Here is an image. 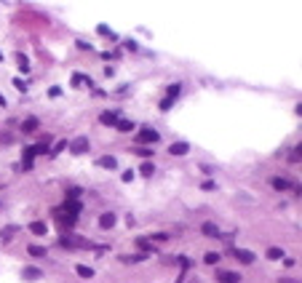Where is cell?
<instances>
[{"label": "cell", "instance_id": "obj_1", "mask_svg": "<svg viewBox=\"0 0 302 283\" xmlns=\"http://www.w3.org/2000/svg\"><path fill=\"white\" fill-rule=\"evenodd\" d=\"M59 243H62L64 248H91V243L83 241V238H62Z\"/></svg>", "mask_w": 302, "mask_h": 283}, {"label": "cell", "instance_id": "obj_2", "mask_svg": "<svg viewBox=\"0 0 302 283\" xmlns=\"http://www.w3.org/2000/svg\"><path fill=\"white\" fill-rule=\"evenodd\" d=\"M230 254H233L238 262H244V265H252V262H254V254L246 251V248H230Z\"/></svg>", "mask_w": 302, "mask_h": 283}, {"label": "cell", "instance_id": "obj_3", "mask_svg": "<svg viewBox=\"0 0 302 283\" xmlns=\"http://www.w3.org/2000/svg\"><path fill=\"white\" fill-rule=\"evenodd\" d=\"M70 150H72L75 155H83V153L88 150V139H86V136H78V139L70 144Z\"/></svg>", "mask_w": 302, "mask_h": 283}, {"label": "cell", "instance_id": "obj_4", "mask_svg": "<svg viewBox=\"0 0 302 283\" xmlns=\"http://www.w3.org/2000/svg\"><path fill=\"white\" fill-rule=\"evenodd\" d=\"M139 142H142V144H153V142H158V131H153V128H142V131H139Z\"/></svg>", "mask_w": 302, "mask_h": 283}, {"label": "cell", "instance_id": "obj_5", "mask_svg": "<svg viewBox=\"0 0 302 283\" xmlns=\"http://www.w3.org/2000/svg\"><path fill=\"white\" fill-rule=\"evenodd\" d=\"M38 153H43V144H35V147H27V150H24V168L32 166V158H35Z\"/></svg>", "mask_w": 302, "mask_h": 283}, {"label": "cell", "instance_id": "obj_6", "mask_svg": "<svg viewBox=\"0 0 302 283\" xmlns=\"http://www.w3.org/2000/svg\"><path fill=\"white\" fill-rule=\"evenodd\" d=\"M216 281L219 283H238L241 275L238 273H227V270H219V273H216Z\"/></svg>", "mask_w": 302, "mask_h": 283}, {"label": "cell", "instance_id": "obj_7", "mask_svg": "<svg viewBox=\"0 0 302 283\" xmlns=\"http://www.w3.org/2000/svg\"><path fill=\"white\" fill-rule=\"evenodd\" d=\"M22 278L24 281H38V278H43V273H41V267H24L22 270Z\"/></svg>", "mask_w": 302, "mask_h": 283}, {"label": "cell", "instance_id": "obj_8", "mask_svg": "<svg viewBox=\"0 0 302 283\" xmlns=\"http://www.w3.org/2000/svg\"><path fill=\"white\" fill-rule=\"evenodd\" d=\"M187 150H190L187 142H174L172 147H169V153H172V155H187Z\"/></svg>", "mask_w": 302, "mask_h": 283}, {"label": "cell", "instance_id": "obj_9", "mask_svg": "<svg viewBox=\"0 0 302 283\" xmlns=\"http://www.w3.org/2000/svg\"><path fill=\"white\" fill-rule=\"evenodd\" d=\"M99 227L102 230H113L115 227V214H102L99 216Z\"/></svg>", "mask_w": 302, "mask_h": 283}, {"label": "cell", "instance_id": "obj_10", "mask_svg": "<svg viewBox=\"0 0 302 283\" xmlns=\"http://www.w3.org/2000/svg\"><path fill=\"white\" fill-rule=\"evenodd\" d=\"M35 128H38V118H27V121L22 123V131H24V134H32Z\"/></svg>", "mask_w": 302, "mask_h": 283}, {"label": "cell", "instance_id": "obj_11", "mask_svg": "<svg viewBox=\"0 0 302 283\" xmlns=\"http://www.w3.org/2000/svg\"><path fill=\"white\" fill-rule=\"evenodd\" d=\"M99 166L102 168H118V161L113 155H104V158H99Z\"/></svg>", "mask_w": 302, "mask_h": 283}, {"label": "cell", "instance_id": "obj_12", "mask_svg": "<svg viewBox=\"0 0 302 283\" xmlns=\"http://www.w3.org/2000/svg\"><path fill=\"white\" fill-rule=\"evenodd\" d=\"M14 235H16V225H8V227L0 230V238H3V241H11Z\"/></svg>", "mask_w": 302, "mask_h": 283}, {"label": "cell", "instance_id": "obj_13", "mask_svg": "<svg viewBox=\"0 0 302 283\" xmlns=\"http://www.w3.org/2000/svg\"><path fill=\"white\" fill-rule=\"evenodd\" d=\"M99 123H104V126H115V123H118V115H115V113H104V115L99 118Z\"/></svg>", "mask_w": 302, "mask_h": 283}, {"label": "cell", "instance_id": "obj_14", "mask_svg": "<svg viewBox=\"0 0 302 283\" xmlns=\"http://www.w3.org/2000/svg\"><path fill=\"white\" fill-rule=\"evenodd\" d=\"M201 230H203V235H209V238H219V230H216L214 225H209V222H206Z\"/></svg>", "mask_w": 302, "mask_h": 283}, {"label": "cell", "instance_id": "obj_15", "mask_svg": "<svg viewBox=\"0 0 302 283\" xmlns=\"http://www.w3.org/2000/svg\"><path fill=\"white\" fill-rule=\"evenodd\" d=\"M75 270H78V275H81V278H94V270H91L88 265H78Z\"/></svg>", "mask_w": 302, "mask_h": 283}, {"label": "cell", "instance_id": "obj_16", "mask_svg": "<svg viewBox=\"0 0 302 283\" xmlns=\"http://www.w3.org/2000/svg\"><path fill=\"white\" fill-rule=\"evenodd\" d=\"M30 230H32V235H45V222H32Z\"/></svg>", "mask_w": 302, "mask_h": 283}, {"label": "cell", "instance_id": "obj_17", "mask_svg": "<svg viewBox=\"0 0 302 283\" xmlns=\"http://www.w3.org/2000/svg\"><path fill=\"white\" fill-rule=\"evenodd\" d=\"M281 256H284V251H281L278 246H270V248H267V259H281Z\"/></svg>", "mask_w": 302, "mask_h": 283}, {"label": "cell", "instance_id": "obj_18", "mask_svg": "<svg viewBox=\"0 0 302 283\" xmlns=\"http://www.w3.org/2000/svg\"><path fill=\"white\" fill-rule=\"evenodd\" d=\"M27 251H30V256H45V248L43 246H35V243H32Z\"/></svg>", "mask_w": 302, "mask_h": 283}, {"label": "cell", "instance_id": "obj_19", "mask_svg": "<svg viewBox=\"0 0 302 283\" xmlns=\"http://www.w3.org/2000/svg\"><path fill=\"white\" fill-rule=\"evenodd\" d=\"M136 248H139V251H153V243L144 241V238H139V241H136Z\"/></svg>", "mask_w": 302, "mask_h": 283}, {"label": "cell", "instance_id": "obj_20", "mask_svg": "<svg viewBox=\"0 0 302 283\" xmlns=\"http://www.w3.org/2000/svg\"><path fill=\"white\" fill-rule=\"evenodd\" d=\"M270 184H273L275 190H289V187H292V184H289L286 179H270Z\"/></svg>", "mask_w": 302, "mask_h": 283}, {"label": "cell", "instance_id": "obj_21", "mask_svg": "<svg viewBox=\"0 0 302 283\" xmlns=\"http://www.w3.org/2000/svg\"><path fill=\"white\" fill-rule=\"evenodd\" d=\"M203 262H206V265H216V262H219V254H216V251H209L206 256H203Z\"/></svg>", "mask_w": 302, "mask_h": 283}, {"label": "cell", "instance_id": "obj_22", "mask_svg": "<svg viewBox=\"0 0 302 283\" xmlns=\"http://www.w3.org/2000/svg\"><path fill=\"white\" fill-rule=\"evenodd\" d=\"M16 62H19V67H22L24 72L30 70V62H27V56H24V54H16Z\"/></svg>", "mask_w": 302, "mask_h": 283}, {"label": "cell", "instance_id": "obj_23", "mask_svg": "<svg viewBox=\"0 0 302 283\" xmlns=\"http://www.w3.org/2000/svg\"><path fill=\"white\" fill-rule=\"evenodd\" d=\"M115 126H118V131H131V128H134V123H131V121H118Z\"/></svg>", "mask_w": 302, "mask_h": 283}, {"label": "cell", "instance_id": "obj_24", "mask_svg": "<svg viewBox=\"0 0 302 283\" xmlns=\"http://www.w3.org/2000/svg\"><path fill=\"white\" fill-rule=\"evenodd\" d=\"M153 163H142V176H153Z\"/></svg>", "mask_w": 302, "mask_h": 283}, {"label": "cell", "instance_id": "obj_25", "mask_svg": "<svg viewBox=\"0 0 302 283\" xmlns=\"http://www.w3.org/2000/svg\"><path fill=\"white\" fill-rule=\"evenodd\" d=\"M289 161H292V163H300V147H294V150H292V155H289Z\"/></svg>", "mask_w": 302, "mask_h": 283}, {"label": "cell", "instance_id": "obj_26", "mask_svg": "<svg viewBox=\"0 0 302 283\" xmlns=\"http://www.w3.org/2000/svg\"><path fill=\"white\" fill-rule=\"evenodd\" d=\"M136 155H142V158H150V155H153V150H147V147H142V150H139V153H136Z\"/></svg>", "mask_w": 302, "mask_h": 283}, {"label": "cell", "instance_id": "obj_27", "mask_svg": "<svg viewBox=\"0 0 302 283\" xmlns=\"http://www.w3.org/2000/svg\"><path fill=\"white\" fill-rule=\"evenodd\" d=\"M0 104H5V99H3V96H0Z\"/></svg>", "mask_w": 302, "mask_h": 283}, {"label": "cell", "instance_id": "obj_28", "mask_svg": "<svg viewBox=\"0 0 302 283\" xmlns=\"http://www.w3.org/2000/svg\"><path fill=\"white\" fill-rule=\"evenodd\" d=\"M193 283H198V281H193Z\"/></svg>", "mask_w": 302, "mask_h": 283}]
</instances>
